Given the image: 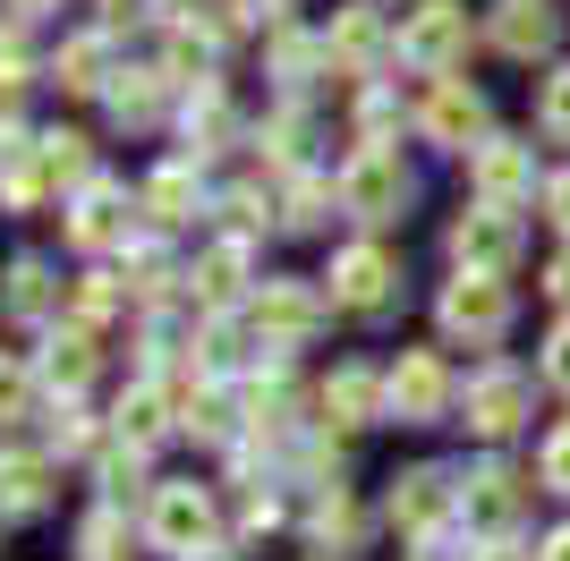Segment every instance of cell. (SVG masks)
Instances as JSON below:
<instances>
[{
  "instance_id": "obj_27",
  "label": "cell",
  "mask_w": 570,
  "mask_h": 561,
  "mask_svg": "<svg viewBox=\"0 0 570 561\" xmlns=\"http://www.w3.org/2000/svg\"><path fill=\"white\" fill-rule=\"evenodd\" d=\"M273 205H282V230H324V213H341V187L333 170H282V187H273Z\"/></svg>"
},
{
  "instance_id": "obj_33",
  "label": "cell",
  "mask_w": 570,
  "mask_h": 561,
  "mask_svg": "<svg viewBox=\"0 0 570 561\" xmlns=\"http://www.w3.org/2000/svg\"><path fill=\"white\" fill-rule=\"evenodd\" d=\"M95 485H102V502H128V493H154V476H145V443H102L95 451Z\"/></svg>"
},
{
  "instance_id": "obj_29",
  "label": "cell",
  "mask_w": 570,
  "mask_h": 561,
  "mask_svg": "<svg viewBox=\"0 0 570 561\" xmlns=\"http://www.w3.org/2000/svg\"><path fill=\"white\" fill-rule=\"evenodd\" d=\"M137 537L145 528H128V502H95L77 519V561H137Z\"/></svg>"
},
{
  "instance_id": "obj_30",
  "label": "cell",
  "mask_w": 570,
  "mask_h": 561,
  "mask_svg": "<svg viewBox=\"0 0 570 561\" xmlns=\"http://www.w3.org/2000/svg\"><path fill=\"white\" fill-rule=\"evenodd\" d=\"M128 273H111V264H95V273H77V289H69V324H86V332H102L111 315H128Z\"/></svg>"
},
{
  "instance_id": "obj_38",
  "label": "cell",
  "mask_w": 570,
  "mask_h": 561,
  "mask_svg": "<svg viewBox=\"0 0 570 561\" xmlns=\"http://www.w3.org/2000/svg\"><path fill=\"white\" fill-rule=\"evenodd\" d=\"M43 392V366H26V357H0V425H18Z\"/></svg>"
},
{
  "instance_id": "obj_2",
  "label": "cell",
  "mask_w": 570,
  "mask_h": 561,
  "mask_svg": "<svg viewBox=\"0 0 570 561\" xmlns=\"http://www.w3.org/2000/svg\"><path fill=\"white\" fill-rule=\"evenodd\" d=\"M145 544L170 553V561H222V502H214V485L154 476V493H145Z\"/></svg>"
},
{
  "instance_id": "obj_17",
  "label": "cell",
  "mask_w": 570,
  "mask_h": 561,
  "mask_svg": "<svg viewBox=\"0 0 570 561\" xmlns=\"http://www.w3.org/2000/svg\"><path fill=\"white\" fill-rule=\"evenodd\" d=\"M469 187L485 196V205H528V196L546 187L537 145H528V137H485V145L469 154Z\"/></svg>"
},
{
  "instance_id": "obj_6",
  "label": "cell",
  "mask_w": 570,
  "mask_h": 561,
  "mask_svg": "<svg viewBox=\"0 0 570 561\" xmlns=\"http://www.w3.org/2000/svg\"><path fill=\"white\" fill-rule=\"evenodd\" d=\"M333 187H341V213H350L357 230H392L409 213V196H417L401 145H350V163L333 170Z\"/></svg>"
},
{
  "instance_id": "obj_25",
  "label": "cell",
  "mask_w": 570,
  "mask_h": 561,
  "mask_svg": "<svg viewBox=\"0 0 570 561\" xmlns=\"http://www.w3.org/2000/svg\"><path fill=\"white\" fill-rule=\"evenodd\" d=\"M247 128H238V102L222 77H205V86H188V154L205 163V154H222V145H238Z\"/></svg>"
},
{
  "instance_id": "obj_11",
  "label": "cell",
  "mask_w": 570,
  "mask_h": 561,
  "mask_svg": "<svg viewBox=\"0 0 570 561\" xmlns=\"http://www.w3.org/2000/svg\"><path fill=\"white\" fill-rule=\"evenodd\" d=\"M69 247L77 256H128V247H137V196H128L111 170H95V179L69 196Z\"/></svg>"
},
{
  "instance_id": "obj_22",
  "label": "cell",
  "mask_w": 570,
  "mask_h": 561,
  "mask_svg": "<svg viewBox=\"0 0 570 561\" xmlns=\"http://www.w3.org/2000/svg\"><path fill=\"white\" fill-rule=\"evenodd\" d=\"M51 485H60L51 451H0V519H43Z\"/></svg>"
},
{
  "instance_id": "obj_12",
  "label": "cell",
  "mask_w": 570,
  "mask_h": 561,
  "mask_svg": "<svg viewBox=\"0 0 570 561\" xmlns=\"http://www.w3.org/2000/svg\"><path fill=\"white\" fill-rule=\"evenodd\" d=\"M520 247H528V230H520V205H460V222L443 230V256L460 264V273H511L520 264Z\"/></svg>"
},
{
  "instance_id": "obj_7",
  "label": "cell",
  "mask_w": 570,
  "mask_h": 561,
  "mask_svg": "<svg viewBox=\"0 0 570 561\" xmlns=\"http://www.w3.org/2000/svg\"><path fill=\"white\" fill-rule=\"evenodd\" d=\"M324 315H333L324 280H298V273H273L256 298H247V324H256V350H264V357L307 350L315 332H324Z\"/></svg>"
},
{
  "instance_id": "obj_8",
  "label": "cell",
  "mask_w": 570,
  "mask_h": 561,
  "mask_svg": "<svg viewBox=\"0 0 570 561\" xmlns=\"http://www.w3.org/2000/svg\"><path fill=\"white\" fill-rule=\"evenodd\" d=\"M409 128H417V145H434V154H476V145L494 137V102H485V86H469V77H426Z\"/></svg>"
},
{
  "instance_id": "obj_18",
  "label": "cell",
  "mask_w": 570,
  "mask_h": 561,
  "mask_svg": "<svg viewBox=\"0 0 570 561\" xmlns=\"http://www.w3.org/2000/svg\"><path fill=\"white\" fill-rule=\"evenodd\" d=\"M485 43L502 60H553L562 51V9L553 0H494L485 9Z\"/></svg>"
},
{
  "instance_id": "obj_14",
  "label": "cell",
  "mask_w": 570,
  "mask_h": 561,
  "mask_svg": "<svg viewBox=\"0 0 570 561\" xmlns=\"http://www.w3.org/2000/svg\"><path fill=\"white\" fill-rule=\"evenodd\" d=\"M324 43H333V69L341 77H383L392 60H401V26L383 18L375 0H350V9H333V26H324Z\"/></svg>"
},
{
  "instance_id": "obj_21",
  "label": "cell",
  "mask_w": 570,
  "mask_h": 561,
  "mask_svg": "<svg viewBox=\"0 0 570 561\" xmlns=\"http://www.w3.org/2000/svg\"><path fill=\"white\" fill-rule=\"evenodd\" d=\"M357 544H366V502H357L350 485L315 493V511H307V553H315V561H350Z\"/></svg>"
},
{
  "instance_id": "obj_26",
  "label": "cell",
  "mask_w": 570,
  "mask_h": 561,
  "mask_svg": "<svg viewBox=\"0 0 570 561\" xmlns=\"http://www.w3.org/2000/svg\"><path fill=\"white\" fill-rule=\"evenodd\" d=\"M256 145H264V163H273V170H307L315 163V111H307V94H282V111L256 128Z\"/></svg>"
},
{
  "instance_id": "obj_40",
  "label": "cell",
  "mask_w": 570,
  "mask_h": 561,
  "mask_svg": "<svg viewBox=\"0 0 570 561\" xmlns=\"http://www.w3.org/2000/svg\"><path fill=\"white\" fill-rule=\"evenodd\" d=\"M537 374H546L553 392L570 400V315H562V324H553V341H546V350H537Z\"/></svg>"
},
{
  "instance_id": "obj_3",
  "label": "cell",
  "mask_w": 570,
  "mask_h": 561,
  "mask_svg": "<svg viewBox=\"0 0 570 561\" xmlns=\"http://www.w3.org/2000/svg\"><path fill=\"white\" fill-rule=\"evenodd\" d=\"M537 383H546V374L511 366V357H476L469 383H460V425H469L476 443L502 451L511 434H528V425H537Z\"/></svg>"
},
{
  "instance_id": "obj_35",
  "label": "cell",
  "mask_w": 570,
  "mask_h": 561,
  "mask_svg": "<svg viewBox=\"0 0 570 561\" xmlns=\"http://www.w3.org/2000/svg\"><path fill=\"white\" fill-rule=\"evenodd\" d=\"M43 163H51V179H60V196H77V187L95 179V145L77 137V128H51V137H43Z\"/></svg>"
},
{
  "instance_id": "obj_28",
  "label": "cell",
  "mask_w": 570,
  "mask_h": 561,
  "mask_svg": "<svg viewBox=\"0 0 570 561\" xmlns=\"http://www.w3.org/2000/svg\"><path fill=\"white\" fill-rule=\"evenodd\" d=\"M111 35H102V26H95V35H69V43H60V51H51V86H69V94H102V86H111Z\"/></svg>"
},
{
  "instance_id": "obj_23",
  "label": "cell",
  "mask_w": 570,
  "mask_h": 561,
  "mask_svg": "<svg viewBox=\"0 0 570 561\" xmlns=\"http://www.w3.org/2000/svg\"><path fill=\"white\" fill-rule=\"evenodd\" d=\"M0 315H18V324L69 315V298H60V273H51V256H9V273H0Z\"/></svg>"
},
{
  "instance_id": "obj_31",
  "label": "cell",
  "mask_w": 570,
  "mask_h": 561,
  "mask_svg": "<svg viewBox=\"0 0 570 561\" xmlns=\"http://www.w3.org/2000/svg\"><path fill=\"white\" fill-rule=\"evenodd\" d=\"M315 69H333V43H315V35H298V26H273V86L307 94Z\"/></svg>"
},
{
  "instance_id": "obj_1",
  "label": "cell",
  "mask_w": 570,
  "mask_h": 561,
  "mask_svg": "<svg viewBox=\"0 0 570 561\" xmlns=\"http://www.w3.org/2000/svg\"><path fill=\"white\" fill-rule=\"evenodd\" d=\"M324 298H333V315H350V324H383V315L409 298V264H401V247H392L383 230L341 238L333 264H324Z\"/></svg>"
},
{
  "instance_id": "obj_24",
  "label": "cell",
  "mask_w": 570,
  "mask_h": 561,
  "mask_svg": "<svg viewBox=\"0 0 570 561\" xmlns=\"http://www.w3.org/2000/svg\"><path fill=\"white\" fill-rule=\"evenodd\" d=\"M170 69L154 60V69H119L111 86H102V111L119 119V128H163V111H170Z\"/></svg>"
},
{
  "instance_id": "obj_42",
  "label": "cell",
  "mask_w": 570,
  "mask_h": 561,
  "mask_svg": "<svg viewBox=\"0 0 570 561\" xmlns=\"http://www.w3.org/2000/svg\"><path fill=\"white\" fill-rule=\"evenodd\" d=\"M546 298H553V306H562V315H570V247H562V256L546 264Z\"/></svg>"
},
{
  "instance_id": "obj_37",
  "label": "cell",
  "mask_w": 570,
  "mask_h": 561,
  "mask_svg": "<svg viewBox=\"0 0 570 561\" xmlns=\"http://www.w3.org/2000/svg\"><path fill=\"white\" fill-rule=\"evenodd\" d=\"M537 137H546V145H570V60L537 86Z\"/></svg>"
},
{
  "instance_id": "obj_43",
  "label": "cell",
  "mask_w": 570,
  "mask_h": 561,
  "mask_svg": "<svg viewBox=\"0 0 570 561\" xmlns=\"http://www.w3.org/2000/svg\"><path fill=\"white\" fill-rule=\"evenodd\" d=\"M0 9H9V18H18V26H35V18H51L60 0H0Z\"/></svg>"
},
{
  "instance_id": "obj_41",
  "label": "cell",
  "mask_w": 570,
  "mask_h": 561,
  "mask_svg": "<svg viewBox=\"0 0 570 561\" xmlns=\"http://www.w3.org/2000/svg\"><path fill=\"white\" fill-rule=\"evenodd\" d=\"M537 196H546V222L562 230V247H570V170H546V187H537Z\"/></svg>"
},
{
  "instance_id": "obj_45",
  "label": "cell",
  "mask_w": 570,
  "mask_h": 561,
  "mask_svg": "<svg viewBox=\"0 0 570 561\" xmlns=\"http://www.w3.org/2000/svg\"><path fill=\"white\" fill-rule=\"evenodd\" d=\"M409 561H469V553H452V544H443V537H426V544H417V553H409Z\"/></svg>"
},
{
  "instance_id": "obj_4",
  "label": "cell",
  "mask_w": 570,
  "mask_h": 561,
  "mask_svg": "<svg viewBox=\"0 0 570 561\" xmlns=\"http://www.w3.org/2000/svg\"><path fill=\"white\" fill-rule=\"evenodd\" d=\"M434 324L452 350H502V332L520 324V298H511V273H452L443 298H434Z\"/></svg>"
},
{
  "instance_id": "obj_5",
  "label": "cell",
  "mask_w": 570,
  "mask_h": 561,
  "mask_svg": "<svg viewBox=\"0 0 570 561\" xmlns=\"http://www.w3.org/2000/svg\"><path fill=\"white\" fill-rule=\"evenodd\" d=\"M537 493H546V485H537V460L520 468V460H502V451H494V460L460 468V519H469L485 544L520 537V519L537 511Z\"/></svg>"
},
{
  "instance_id": "obj_10",
  "label": "cell",
  "mask_w": 570,
  "mask_h": 561,
  "mask_svg": "<svg viewBox=\"0 0 570 561\" xmlns=\"http://www.w3.org/2000/svg\"><path fill=\"white\" fill-rule=\"evenodd\" d=\"M383 400H392V425L460 417V383H452V366H443V350H401L383 366Z\"/></svg>"
},
{
  "instance_id": "obj_34",
  "label": "cell",
  "mask_w": 570,
  "mask_h": 561,
  "mask_svg": "<svg viewBox=\"0 0 570 561\" xmlns=\"http://www.w3.org/2000/svg\"><path fill=\"white\" fill-rule=\"evenodd\" d=\"M43 451H51V460H86V451H102L95 417H86V400H60V409H51V425H43Z\"/></svg>"
},
{
  "instance_id": "obj_9",
  "label": "cell",
  "mask_w": 570,
  "mask_h": 561,
  "mask_svg": "<svg viewBox=\"0 0 570 561\" xmlns=\"http://www.w3.org/2000/svg\"><path fill=\"white\" fill-rule=\"evenodd\" d=\"M469 51H476V26H469L460 0H417V9L401 18V60L417 77H460Z\"/></svg>"
},
{
  "instance_id": "obj_16",
  "label": "cell",
  "mask_w": 570,
  "mask_h": 561,
  "mask_svg": "<svg viewBox=\"0 0 570 561\" xmlns=\"http://www.w3.org/2000/svg\"><path fill=\"white\" fill-rule=\"evenodd\" d=\"M247 264H256V238H230L222 230L205 256L188 264V298L205 306V315H230V306H247L264 289V280H247Z\"/></svg>"
},
{
  "instance_id": "obj_15",
  "label": "cell",
  "mask_w": 570,
  "mask_h": 561,
  "mask_svg": "<svg viewBox=\"0 0 570 561\" xmlns=\"http://www.w3.org/2000/svg\"><path fill=\"white\" fill-rule=\"evenodd\" d=\"M205 170H196V154H170V163H154L137 179V213L154 222V230H188V222H205Z\"/></svg>"
},
{
  "instance_id": "obj_44",
  "label": "cell",
  "mask_w": 570,
  "mask_h": 561,
  "mask_svg": "<svg viewBox=\"0 0 570 561\" xmlns=\"http://www.w3.org/2000/svg\"><path fill=\"white\" fill-rule=\"evenodd\" d=\"M537 561H570V519H562V528H553L546 544H537Z\"/></svg>"
},
{
  "instance_id": "obj_39",
  "label": "cell",
  "mask_w": 570,
  "mask_h": 561,
  "mask_svg": "<svg viewBox=\"0 0 570 561\" xmlns=\"http://www.w3.org/2000/svg\"><path fill=\"white\" fill-rule=\"evenodd\" d=\"M537 485H546V493H562V502H570V417L553 425L546 443H537Z\"/></svg>"
},
{
  "instance_id": "obj_20",
  "label": "cell",
  "mask_w": 570,
  "mask_h": 561,
  "mask_svg": "<svg viewBox=\"0 0 570 561\" xmlns=\"http://www.w3.org/2000/svg\"><path fill=\"white\" fill-rule=\"evenodd\" d=\"M315 409H324V425H341V434L392 417V400H383V374H375V366H333V383L315 392Z\"/></svg>"
},
{
  "instance_id": "obj_13",
  "label": "cell",
  "mask_w": 570,
  "mask_h": 561,
  "mask_svg": "<svg viewBox=\"0 0 570 561\" xmlns=\"http://www.w3.org/2000/svg\"><path fill=\"white\" fill-rule=\"evenodd\" d=\"M383 519H392L409 544L443 537V528L460 519V476H452V468H434V460L401 468V476H392V493H383Z\"/></svg>"
},
{
  "instance_id": "obj_19",
  "label": "cell",
  "mask_w": 570,
  "mask_h": 561,
  "mask_svg": "<svg viewBox=\"0 0 570 561\" xmlns=\"http://www.w3.org/2000/svg\"><path fill=\"white\" fill-rule=\"evenodd\" d=\"M35 366H43V383H51L60 400H77L86 383H95V366H102V332H86V324H69V315H60V324L43 332V357H35Z\"/></svg>"
},
{
  "instance_id": "obj_36",
  "label": "cell",
  "mask_w": 570,
  "mask_h": 561,
  "mask_svg": "<svg viewBox=\"0 0 570 561\" xmlns=\"http://www.w3.org/2000/svg\"><path fill=\"white\" fill-rule=\"evenodd\" d=\"M35 77H43V60H35V43H26V26L9 18V26H0V102H18Z\"/></svg>"
},
{
  "instance_id": "obj_32",
  "label": "cell",
  "mask_w": 570,
  "mask_h": 561,
  "mask_svg": "<svg viewBox=\"0 0 570 561\" xmlns=\"http://www.w3.org/2000/svg\"><path fill=\"white\" fill-rule=\"evenodd\" d=\"M350 145H401V94L392 86H357V102H350Z\"/></svg>"
}]
</instances>
